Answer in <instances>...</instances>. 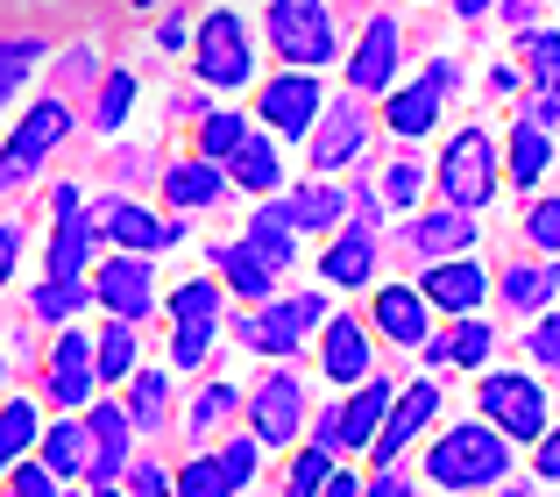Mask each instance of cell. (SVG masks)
I'll return each instance as SVG.
<instances>
[{"label": "cell", "instance_id": "cell-22", "mask_svg": "<svg viewBox=\"0 0 560 497\" xmlns=\"http://www.w3.org/2000/svg\"><path fill=\"white\" fill-rule=\"evenodd\" d=\"M370 320H376L383 342H397V348H419L425 342V299L411 285H383L376 305H370Z\"/></svg>", "mask_w": 560, "mask_h": 497}, {"label": "cell", "instance_id": "cell-61", "mask_svg": "<svg viewBox=\"0 0 560 497\" xmlns=\"http://www.w3.org/2000/svg\"><path fill=\"white\" fill-rule=\"evenodd\" d=\"M136 8H164V0H136Z\"/></svg>", "mask_w": 560, "mask_h": 497}, {"label": "cell", "instance_id": "cell-9", "mask_svg": "<svg viewBox=\"0 0 560 497\" xmlns=\"http://www.w3.org/2000/svg\"><path fill=\"white\" fill-rule=\"evenodd\" d=\"M50 213H57V242H50V277H43V285H85V263H93L100 235L79 207V185H57Z\"/></svg>", "mask_w": 560, "mask_h": 497}, {"label": "cell", "instance_id": "cell-30", "mask_svg": "<svg viewBox=\"0 0 560 497\" xmlns=\"http://www.w3.org/2000/svg\"><path fill=\"white\" fill-rule=\"evenodd\" d=\"M36 398H8L0 405V470H14V462L36 448Z\"/></svg>", "mask_w": 560, "mask_h": 497}, {"label": "cell", "instance_id": "cell-62", "mask_svg": "<svg viewBox=\"0 0 560 497\" xmlns=\"http://www.w3.org/2000/svg\"><path fill=\"white\" fill-rule=\"evenodd\" d=\"M504 497H525V490H504Z\"/></svg>", "mask_w": 560, "mask_h": 497}, {"label": "cell", "instance_id": "cell-46", "mask_svg": "<svg viewBox=\"0 0 560 497\" xmlns=\"http://www.w3.org/2000/svg\"><path fill=\"white\" fill-rule=\"evenodd\" d=\"M525 57H533L539 93H553V79H560V36H553V28H533V36H525Z\"/></svg>", "mask_w": 560, "mask_h": 497}, {"label": "cell", "instance_id": "cell-19", "mask_svg": "<svg viewBox=\"0 0 560 497\" xmlns=\"http://www.w3.org/2000/svg\"><path fill=\"white\" fill-rule=\"evenodd\" d=\"M277 221L291 228V235H334V228L348 221V199L334 193V185H299L291 199H277Z\"/></svg>", "mask_w": 560, "mask_h": 497}, {"label": "cell", "instance_id": "cell-33", "mask_svg": "<svg viewBox=\"0 0 560 497\" xmlns=\"http://www.w3.org/2000/svg\"><path fill=\"white\" fill-rule=\"evenodd\" d=\"M547 164H553V136H547V128H533V122H518V136H511V178L539 185V178H547Z\"/></svg>", "mask_w": 560, "mask_h": 497}, {"label": "cell", "instance_id": "cell-55", "mask_svg": "<svg viewBox=\"0 0 560 497\" xmlns=\"http://www.w3.org/2000/svg\"><path fill=\"white\" fill-rule=\"evenodd\" d=\"M539 476H547V484H553V476H560V441H553V434H539Z\"/></svg>", "mask_w": 560, "mask_h": 497}, {"label": "cell", "instance_id": "cell-57", "mask_svg": "<svg viewBox=\"0 0 560 497\" xmlns=\"http://www.w3.org/2000/svg\"><path fill=\"white\" fill-rule=\"evenodd\" d=\"M65 71H71V79H93V71H100V57H93V43H85V50H71V57H65Z\"/></svg>", "mask_w": 560, "mask_h": 497}, {"label": "cell", "instance_id": "cell-20", "mask_svg": "<svg viewBox=\"0 0 560 497\" xmlns=\"http://www.w3.org/2000/svg\"><path fill=\"white\" fill-rule=\"evenodd\" d=\"M50 398L57 405H85L93 398V342H85L79 327H65L57 348H50Z\"/></svg>", "mask_w": 560, "mask_h": 497}, {"label": "cell", "instance_id": "cell-58", "mask_svg": "<svg viewBox=\"0 0 560 497\" xmlns=\"http://www.w3.org/2000/svg\"><path fill=\"white\" fill-rule=\"evenodd\" d=\"M319 497H362V484H355V476H327V490H319Z\"/></svg>", "mask_w": 560, "mask_h": 497}, {"label": "cell", "instance_id": "cell-60", "mask_svg": "<svg viewBox=\"0 0 560 497\" xmlns=\"http://www.w3.org/2000/svg\"><path fill=\"white\" fill-rule=\"evenodd\" d=\"M57 497H121V490H114V484L107 490H100V484H79V490H57Z\"/></svg>", "mask_w": 560, "mask_h": 497}, {"label": "cell", "instance_id": "cell-29", "mask_svg": "<svg viewBox=\"0 0 560 497\" xmlns=\"http://www.w3.org/2000/svg\"><path fill=\"white\" fill-rule=\"evenodd\" d=\"M164 405H171V377H156V370H142V377H128V427H142V434H156L164 427Z\"/></svg>", "mask_w": 560, "mask_h": 497}, {"label": "cell", "instance_id": "cell-49", "mask_svg": "<svg viewBox=\"0 0 560 497\" xmlns=\"http://www.w3.org/2000/svg\"><path fill=\"white\" fill-rule=\"evenodd\" d=\"M525 235L539 242V256H553V248H560V207H553V199H539V207L525 213Z\"/></svg>", "mask_w": 560, "mask_h": 497}, {"label": "cell", "instance_id": "cell-31", "mask_svg": "<svg viewBox=\"0 0 560 497\" xmlns=\"http://www.w3.org/2000/svg\"><path fill=\"white\" fill-rule=\"evenodd\" d=\"M228 164H234V185H242V193H277V178H284V171H277V150L262 136H242V150H234Z\"/></svg>", "mask_w": 560, "mask_h": 497}, {"label": "cell", "instance_id": "cell-21", "mask_svg": "<svg viewBox=\"0 0 560 497\" xmlns=\"http://www.w3.org/2000/svg\"><path fill=\"white\" fill-rule=\"evenodd\" d=\"M468 242H476V213H454V207H433L411 221V248H419L425 263H447V256H468Z\"/></svg>", "mask_w": 560, "mask_h": 497}, {"label": "cell", "instance_id": "cell-38", "mask_svg": "<svg viewBox=\"0 0 560 497\" xmlns=\"http://www.w3.org/2000/svg\"><path fill=\"white\" fill-rule=\"evenodd\" d=\"M504 299L525 305V313H533V305L547 313V305H553V270H547V263H518V270L504 277Z\"/></svg>", "mask_w": 560, "mask_h": 497}, {"label": "cell", "instance_id": "cell-6", "mask_svg": "<svg viewBox=\"0 0 560 497\" xmlns=\"http://www.w3.org/2000/svg\"><path fill=\"white\" fill-rule=\"evenodd\" d=\"M65 136H71V107H65V100H36V107L22 114V128L8 136V150H0V193L28 185V171L50 164V150Z\"/></svg>", "mask_w": 560, "mask_h": 497}, {"label": "cell", "instance_id": "cell-23", "mask_svg": "<svg viewBox=\"0 0 560 497\" xmlns=\"http://www.w3.org/2000/svg\"><path fill=\"white\" fill-rule=\"evenodd\" d=\"M440 85H425V79H411L405 93H390L383 100V128H390V136H405V142H419V136H433L440 128Z\"/></svg>", "mask_w": 560, "mask_h": 497}, {"label": "cell", "instance_id": "cell-26", "mask_svg": "<svg viewBox=\"0 0 560 497\" xmlns=\"http://www.w3.org/2000/svg\"><path fill=\"white\" fill-rule=\"evenodd\" d=\"M242 342L256 348V356H291V348L305 342V327H299V313H291V299H284V305H256V313L242 320Z\"/></svg>", "mask_w": 560, "mask_h": 497}, {"label": "cell", "instance_id": "cell-32", "mask_svg": "<svg viewBox=\"0 0 560 497\" xmlns=\"http://www.w3.org/2000/svg\"><path fill=\"white\" fill-rule=\"evenodd\" d=\"M242 136H248V114H234V107L206 114L199 122V164H228V157L242 150Z\"/></svg>", "mask_w": 560, "mask_h": 497}, {"label": "cell", "instance_id": "cell-15", "mask_svg": "<svg viewBox=\"0 0 560 497\" xmlns=\"http://www.w3.org/2000/svg\"><path fill=\"white\" fill-rule=\"evenodd\" d=\"M319 377L327 384H362L370 370V327H362L355 313H327V327H319Z\"/></svg>", "mask_w": 560, "mask_h": 497}, {"label": "cell", "instance_id": "cell-48", "mask_svg": "<svg viewBox=\"0 0 560 497\" xmlns=\"http://www.w3.org/2000/svg\"><path fill=\"white\" fill-rule=\"evenodd\" d=\"M121 497H171V470H164V462H150V455L128 462V490Z\"/></svg>", "mask_w": 560, "mask_h": 497}, {"label": "cell", "instance_id": "cell-50", "mask_svg": "<svg viewBox=\"0 0 560 497\" xmlns=\"http://www.w3.org/2000/svg\"><path fill=\"white\" fill-rule=\"evenodd\" d=\"M8 497H57V476L43 470V462H14V476H8Z\"/></svg>", "mask_w": 560, "mask_h": 497}, {"label": "cell", "instance_id": "cell-4", "mask_svg": "<svg viewBox=\"0 0 560 497\" xmlns=\"http://www.w3.org/2000/svg\"><path fill=\"white\" fill-rule=\"evenodd\" d=\"M440 193L454 213H482L497 193V136L490 128H462V136L440 150Z\"/></svg>", "mask_w": 560, "mask_h": 497}, {"label": "cell", "instance_id": "cell-12", "mask_svg": "<svg viewBox=\"0 0 560 497\" xmlns=\"http://www.w3.org/2000/svg\"><path fill=\"white\" fill-rule=\"evenodd\" d=\"M85 291H93V299L107 305L114 320H128V327H136V320H150V305H156V285H150V263H142V256H114V263H100Z\"/></svg>", "mask_w": 560, "mask_h": 497}, {"label": "cell", "instance_id": "cell-18", "mask_svg": "<svg viewBox=\"0 0 560 497\" xmlns=\"http://www.w3.org/2000/svg\"><path fill=\"white\" fill-rule=\"evenodd\" d=\"M390 398H397L390 377H362L355 398L334 405V448H370L376 427H383V413H390Z\"/></svg>", "mask_w": 560, "mask_h": 497}, {"label": "cell", "instance_id": "cell-41", "mask_svg": "<svg viewBox=\"0 0 560 497\" xmlns=\"http://www.w3.org/2000/svg\"><path fill=\"white\" fill-rule=\"evenodd\" d=\"M85 299H93L85 285H36L28 313H36V320H71V313H85Z\"/></svg>", "mask_w": 560, "mask_h": 497}, {"label": "cell", "instance_id": "cell-40", "mask_svg": "<svg viewBox=\"0 0 560 497\" xmlns=\"http://www.w3.org/2000/svg\"><path fill=\"white\" fill-rule=\"evenodd\" d=\"M490 320H462V327L447 334V362H462V370H482V356H490Z\"/></svg>", "mask_w": 560, "mask_h": 497}, {"label": "cell", "instance_id": "cell-14", "mask_svg": "<svg viewBox=\"0 0 560 497\" xmlns=\"http://www.w3.org/2000/svg\"><path fill=\"white\" fill-rule=\"evenodd\" d=\"M93 235H114L128 248V256H150V248H171L185 235L178 221H156L150 207H136V199H100V213H93Z\"/></svg>", "mask_w": 560, "mask_h": 497}, {"label": "cell", "instance_id": "cell-44", "mask_svg": "<svg viewBox=\"0 0 560 497\" xmlns=\"http://www.w3.org/2000/svg\"><path fill=\"white\" fill-rule=\"evenodd\" d=\"M171 497H228L220 490V470H213V455H191L178 476H171Z\"/></svg>", "mask_w": 560, "mask_h": 497}, {"label": "cell", "instance_id": "cell-28", "mask_svg": "<svg viewBox=\"0 0 560 497\" xmlns=\"http://www.w3.org/2000/svg\"><path fill=\"white\" fill-rule=\"evenodd\" d=\"M242 242L262 256V270H270V277L284 270V263H299V235H291V228L277 221L270 207H256V221H248V235H242Z\"/></svg>", "mask_w": 560, "mask_h": 497}, {"label": "cell", "instance_id": "cell-5", "mask_svg": "<svg viewBox=\"0 0 560 497\" xmlns=\"http://www.w3.org/2000/svg\"><path fill=\"white\" fill-rule=\"evenodd\" d=\"M199 79L213 93H234V85L256 79V36H248V22L234 8H213L199 22Z\"/></svg>", "mask_w": 560, "mask_h": 497}, {"label": "cell", "instance_id": "cell-59", "mask_svg": "<svg viewBox=\"0 0 560 497\" xmlns=\"http://www.w3.org/2000/svg\"><path fill=\"white\" fill-rule=\"evenodd\" d=\"M454 8H462V22H482V14H490L497 0H454Z\"/></svg>", "mask_w": 560, "mask_h": 497}, {"label": "cell", "instance_id": "cell-36", "mask_svg": "<svg viewBox=\"0 0 560 497\" xmlns=\"http://www.w3.org/2000/svg\"><path fill=\"white\" fill-rule=\"evenodd\" d=\"M36 441H43V470H50V476H79L85 470V427H71V419H65V427L36 434Z\"/></svg>", "mask_w": 560, "mask_h": 497}, {"label": "cell", "instance_id": "cell-10", "mask_svg": "<svg viewBox=\"0 0 560 497\" xmlns=\"http://www.w3.org/2000/svg\"><path fill=\"white\" fill-rule=\"evenodd\" d=\"M433 413H440V384H433V377H419L411 391H397L390 413H383V427H376V441H370V462H376V470H390V462L405 455L425 427H433Z\"/></svg>", "mask_w": 560, "mask_h": 497}, {"label": "cell", "instance_id": "cell-11", "mask_svg": "<svg viewBox=\"0 0 560 497\" xmlns=\"http://www.w3.org/2000/svg\"><path fill=\"white\" fill-rule=\"evenodd\" d=\"M419 299L440 305V313H454V320H468V313H482V299H490V270H482V263H468V256L425 263Z\"/></svg>", "mask_w": 560, "mask_h": 497}, {"label": "cell", "instance_id": "cell-24", "mask_svg": "<svg viewBox=\"0 0 560 497\" xmlns=\"http://www.w3.org/2000/svg\"><path fill=\"white\" fill-rule=\"evenodd\" d=\"M370 270H376V228L348 221L341 235H334V248L319 256V277H327V285H370Z\"/></svg>", "mask_w": 560, "mask_h": 497}, {"label": "cell", "instance_id": "cell-56", "mask_svg": "<svg viewBox=\"0 0 560 497\" xmlns=\"http://www.w3.org/2000/svg\"><path fill=\"white\" fill-rule=\"evenodd\" d=\"M291 313H299V327H313V320H327V299H319V291H305V299H291Z\"/></svg>", "mask_w": 560, "mask_h": 497}, {"label": "cell", "instance_id": "cell-17", "mask_svg": "<svg viewBox=\"0 0 560 497\" xmlns=\"http://www.w3.org/2000/svg\"><path fill=\"white\" fill-rule=\"evenodd\" d=\"M397 79V14H370V36L348 50V85L355 93H390Z\"/></svg>", "mask_w": 560, "mask_h": 497}, {"label": "cell", "instance_id": "cell-2", "mask_svg": "<svg viewBox=\"0 0 560 497\" xmlns=\"http://www.w3.org/2000/svg\"><path fill=\"white\" fill-rule=\"evenodd\" d=\"M262 36H270V50L284 57L291 71H319L334 50H341L327 0H270V14H262Z\"/></svg>", "mask_w": 560, "mask_h": 497}, {"label": "cell", "instance_id": "cell-42", "mask_svg": "<svg viewBox=\"0 0 560 497\" xmlns=\"http://www.w3.org/2000/svg\"><path fill=\"white\" fill-rule=\"evenodd\" d=\"M171 320H220V285L191 277V285L171 291Z\"/></svg>", "mask_w": 560, "mask_h": 497}, {"label": "cell", "instance_id": "cell-13", "mask_svg": "<svg viewBox=\"0 0 560 497\" xmlns=\"http://www.w3.org/2000/svg\"><path fill=\"white\" fill-rule=\"evenodd\" d=\"M128 448H136L128 413H121V405H93V413H85V484L107 490L114 476L128 470Z\"/></svg>", "mask_w": 560, "mask_h": 497}, {"label": "cell", "instance_id": "cell-8", "mask_svg": "<svg viewBox=\"0 0 560 497\" xmlns=\"http://www.w3.org/2000/svg\"><path fill=\"white\" fill-rule=\"evenodd\" d=\"M299 419H305V384L291 370L262 377L256 398H248V441L256 448H291L299 441Z\"/></svg>", "mask_w": 560, "mask_h": 497}, {"label": "cell", "instance_id": "cell-34", "mask_svg": "<svg viewBox=\"0 0 560 497\" xmlns=\"http://www.w3.org/2000/svg\"><path fill=\"white\" fill-rule=\"evenodd\" d=\"M100 377H136V327H128V320H114L93 342V384Z\"/></svg>", "mask_w": 560, "mask_h": 497}, {"label": "cell", "instance_id": "cell-53", "mask_svg": "<svg viewBox=\"0 0 560 497\" xmlns=\"http://www.w3.org/2000/svg\"><path fill=\"white\" fill-rule=\"evenodd\" d=\"M14 256H22V228H8V221H0V285L14 277Z\"/></svg>", "mask_w": 560, "mask_h": 497}, {"label": "cell", "instance_id": "cell-54", "mask_svg": "<svg viewBox=\"0 0 560 497\" xmlns=\"http://www.w3.org/2000/svg\"><path fill=\"white\" fill-rule=\"evenodd\" d=\"M362 497H411V484H405V476H397V470H383L376 484H362Z\"/></svg>", "mask_w": 560, "mask_h": 497}, {"label": "cell", "instance_id": "cell-63", "mask_svg": "<svg viewBox=\"0 0 560 497\" xmlns=\"http://www.w3.org/2000/svg\"><path fill=\"white\" fill-rule=\"evenodd\" d=\"M0 377H8V370H0Z\"/></svg>", "mask_w": 560, "mask_h": 497}, {"label": "cell", "instance_id": "cell-3", "mask_svg": "<svg viewBox=\"0 0 560 497\" xmlns=\"http://www.w3.org/2000/svg\"><path fill=\"white\" fill-rule=\"evenodd\" d=\"M476 405H482V419H490V434H504V441H539V434H547V391L525 370L476 377Z\"/></svg>", "mask_w": 560, "mask_h": 497}, {"label": "cell", "instance_id": "cell-43", "mask_svg": "<svg viewBox=\"0 0 560 497\" xmlns=\"http://www.w3.org/2000/svg\"><path fill=\"white\" fill-rule=\"evenodd\" d=\"M234 405H242V398H234V384H206V391H199V398H191V413H185V427H191V434H206V427H220V419H228V413H234Z\"/></svg>", "mask_w": 560, "mask_h": 497}, {"label": "cell", "instance_id": "cell-52", "mask_svg": "<svg viewBox=\"0 0 560 497\" xmlns=\"http://www.w3.org/2000/svg\"><path fill=\"white\" fill-rule=\"evenodd\" d=\"M383 199H390V207H411V199H419V164H390V178H383Z\"/></svg>", "mask_w": 560, "mask_h": 497}, {"label": "cell", "instance_id": "cell-25", "mask_svg": "<svg viewBox=\"0 0 560 497\" xmlns=\"http://www.w3.org/2000/svg\"><path fill=\"white\" fill-rule=\"evenodd\" d=\"M164 199H171V207H185V213H206V207L228 199V171L199 164V157H191V164H171L164 171Z\"/></svg>", "mask_w": 560, "mask_h": 497}, {"label": "cell", "instance_id": "cell-35", "mask_svg": "<svg viewBox=\"0 0 560 497\" xmlns=\"http://www.w3.org/2000/svg\"><path fill=\"white\" fill-rule=\"evenodd\" d=\"M43 57H50V43H43V36H0V100L28 79Z\"/></svg>", "mask_w": 560, "mask_h": 497}, {"label": "cell", "instance_id": "cell-27", "mask_svg": "<svg viewBox=\"0 0 560 497\" xmlns=\"http://www.w3.org/2000/svg\"><path fill=\"white\" fill-rule=\"evenodd\" d=\"M213 263H220V285H228V291H242V299L270 305V285H277V277L262 270V256H256L248 242H220V248H213Z\"/></svg>", "mask_w": 560, "mask_h": 497}, {"label": "cell", "instance_id": "cell-47", "mask_svg": "<svg viewBox=\"0 0 560 497\" xmlns=\"http://www.w3.org/2000/svg\"><path fill=\"white\" fill-rule=\"evenodd\" d=\"M206 348H213V320H178V342H171V356H178V370H199Z\"/></svg>", "mask_w": 560, "mask_h": 497}, {"label": "cell", "instance_id": "cell-51", "mask_svg": "<svg viewBox=\"0 0 560 497\" xmlns=\"http://www.w3.org/2000/svg\"><path fill=\"white\" fill-rule=\"evenodd\" d=\"M525 348L539 356V370H553V362H560V320H553V313H539V327L525 334Z\"/></svg>", "mask_w": 560, "mask_h": 497}, {"label": "cell", "instance_id": "cell-16", "mask_svg": "<svg viewBox=\"0 0 560 497\" xmlns=\"http://www.w3.org/2000/svg\"><path fill=\"white\" fill-rule=\"evenodd\" d=\"M362 136H370V122H362V107L355 100H341V107H319V122H313V171H341V164H355L362 157Z\"/></svg>", "mask_w": 560, "mask_h": 497}, {"label": "cell", "instance_id": "cell-39", "mask_svg": "<svg viewBox=\"0 0 560 497\" xmlns=\"http://www.w3.org/2000/svg\"><path fill=\"white\" fill-rule=\"evenodd\" d=\"M128 107H136V71H107L100 79V107H93V128H121Z\"/></svg>", "mask_w": 560, "mask_h": 497}, {"label": "cell", "instance_id": "cell-45", "mask_svg": "<svg viewBox=\"0 0 560 497\" xmlns=\"http://www.w3.org/2000/svg\"><path fill=\"white\" fill-rule=\"evenodd\" d=\"M327 476H334V455H327V448H305V455L291 462V497H319Z\"/></svg>", "mask_w": 560, "mask_h": 497}, {"label": "cell", "instance_id": "cell-1", "mask_svg": "<svg viewBox=\"0 0 560 497\" xmlns=\"http://www.w3.org/2000/svg\"><path fill=\"white\" fill-rule=\"evenodd\" d=\"M511 470V441L504 434H490L482 419H468V427L440 434L433 448H425V476H433L440 490H482V484H504Z\"/></svg>", "mask_w": 560, "mask_h": 497}, {"label": "cell", "instance_id": "cell-37", "mask_svg": "<svg viewBox=\"0 0 560 497\" xmlns=\"http://www.w3.org/2000/svg\"><path fill=\"white\" fill-rule=\"evenodd\" d=\"M256 462H262V448L248 441V434H234V441L213 455V470H220V490H228V497H234V490H248V484H256Z\"/></svg>", "mask_w": 560, "mask_h": 497}, {"label": "cell", "instance_id": "cell-7", "mask_svg": "<svg viewBox=\"0 0 560 497\" xmlns=\"http://www.w3.org/2000/svg\"><path fill=\"white\" fill-rule=\"evenodd\" d=\"M319 93H327V85H319V71H277V79L256 93V114L277 128V136L305 142V136H313V122H319V107H327Z\"/></svg>", "mask_w": 560, "mask_h": 497}]
</instances>
